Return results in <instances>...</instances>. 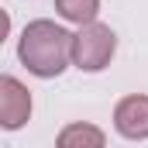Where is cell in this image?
<instances>
[{
	"mask_svg": "<svg viewBox=\"0 0 148 148\" xmlns=\"http://www.w3.org/2000/svg\"><path fill=\"white\" fill-rule=\"evenodd\" d=\"M114 131L127 141H148V93H127L117 100Z\"/></svg>",
	"mask_w": 148,
	"mask_h": 148,
	"instance_id": "277c9868",
	"label": "cell"
},
{
	"mask_svg": "<svg viewBox=\"0 0 148 148\" xmlns=\"http://www.w3.org/2000/svg\"><path fill=\"white\" fill-rule=\"evenodd\" d=\"M114 52H117V35H114L110 24L103 21H93V24H83L73 31V62L79 73H103L110 66Z\"/></svg>",
	"mask_w": 148,
	"mask_h": 148,
	"instance_id": "7a4b0ae2",
	"label": "cell"
},
{
	"mask_svg": "<svg viewBox=\"0 0 148 148\" xmlns=\"http://www.w3.org/2000/svg\"><path fill=\"white\" fill-rule=\"evenodd\" d=\"M55 148H107V134H103V127H97L90 121H73L59 131Z\"/></svg>",
	"mask_w": 148,
	"mask_h": 148,
	"instance_id": "5b68a950",
	"label": "cell"
},
{
	"mask_svg": "<svg viewBox=\"0 0 148 148\" xmlns=\"http://www.w3.org/2000/svg\"><path fill=\"white\" fill-rule=\"evenodd\" d=\"M7 35H10V14H7V10L0 7V45L7 41Z\"/></svg>",
	"mask_w": 148,
	"mask_h": 148,
	"instance_id": "52a82bcc",
	"label": "cell"
},
{
	"mask_svg": "<svg viewBox=\"0 0 148 148\" xmlns=\"http://www.w3.org/2000/svg\"><path fill=\"white\" fill-rule=\"evenodd\" d=\"M73 31L48 21V17H35L24 24V31L17 38V59L21 66L38 79H55L62 76L73 62Z\"/></svg>",
	"mask_w": 148,
	"mask_h": 148,
	"instance_id": "6da1fadb",
	"label": "cell"
},
{
	"mask_svg": "<svg viewBox=\"0 0 148 148\" xmlns=\"http://www.w3.org/2000/svg\"><path fill=\"white\" fill-rule=\"evenodd\" d=\"M55 14L62 21L76 24V28H83V24H93L97 21L100 0H55Z\"/></svg>",
	"mask_w": 148,
	"mask_h": 148,
	"instance_id": "8992f818",
	"label": "cell"
},
{
	"mask_svg": "<svg viewBox=\"0 0 148 148\" xmlns=\"http://www.w3.org/2000/svg\"><path fill=\"white\" fill-rule=\"evenodd\" d=\"M31 121V90L17 76L0 73V127L21 131Z\"/></svg>",
	"mask_w": 148,
	"mask_h": 148,
	"instance_id": "3957f363",
	"label": "cell"
}]
</instances>
